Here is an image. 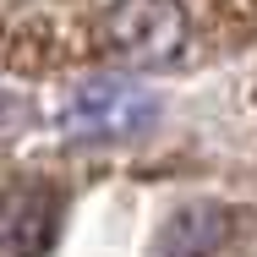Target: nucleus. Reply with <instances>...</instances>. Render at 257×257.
I'll return each instance as SVG.
<instances>
[{
    "label": "nucleus",
    "mask_w": 257,
    "mask_h": 257,
    "mask_svg": "<svg viewBox=\"0 0 257 257\" xmlns=\"http://www.w3.org/2000/svg\"><path fill=\"white\" fill-rule=\"evenodd\" d=\"M154 115H159V99L137 82H88V88H77L66 99L60 132L104 143V137H132V132L154 126Z\"/></svg>",
    "instance_id": "3"
},
{
    "label": "nucleus",
    "mask_w": 257,
    "mask_h": 257,
    "mask_svg": "<svg viewBox=\"0 0 257 257\" xmlns=\"http://www.w3.org/2000/svg\"><path fill=\"white\" fill-rule=\"evenodd\" d=\"M66 224V192L55 181L22 175L0 186V257H44Z\"/></svg>",
    "instance_id": "2"
},
{
    "label": "nucleus",
    "mask_w": 257,
    "mask_h": 257,
    "mask_svg": "<svg viewBox=\"0 0 257 257\" xmlns=\"http://www.w3.org/2000/svg\"><path fill=\"white\" fill-rule=\"evenodd\" d=\"M186 33H192V22H186L181 0H115L93 28V44L109 66L154 71L186 50Z\"/></svg>",
    "instance_id": "1"
},
{
    "label": "nucleus",
    "mask_w": 257,
    "mask_h": 257,
    "mask_svg": "<svg viewBox=\"0 0 257 257\" xmlns=\"http://www.w3.org/2000/svg\"><path fill=\"white\" fill-rule=\"evenodd\" d=\"M235 235V208L224 203H186L159 230V257H219Z\"/></svg>",
    "instance_id": "4"
}]
</instances>
